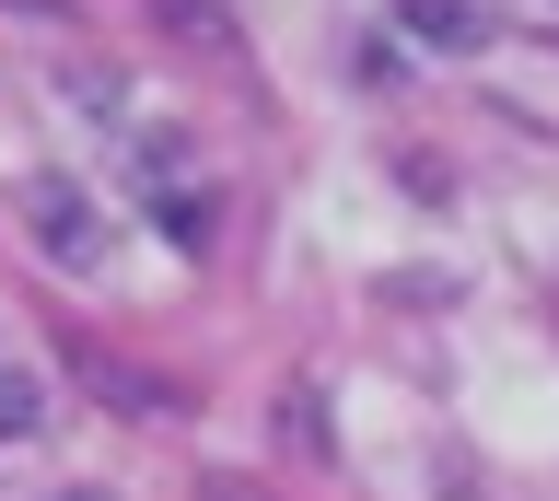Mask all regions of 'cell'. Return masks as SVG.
Returning <instances> with one entry per match:
<instances>
[{
  "label": "cell",
  "instance_id": "6da1fadb",
  "mask_svg": "<svg viewBox=\"0 0 559 501\" xmlns=\"http://www.w3.org/2000/svg\"><path fill=\"white\" fill-rule=\"evenodd\" d=\"M35 246H47V257H70V269H94V257H105L94 199H82V187H35Z\"/></svg>",
  "mask_w": 559,
  "mask_h": 501
},
{
  "label": "cell",
  "instance_id": "7a4b0ae2",
  "mask_svg": "<svg viewBox=\"0 0 559 501\" xmlns=\"http://www.w3.org/2000/svg\"><path fill=\"white\" fill-rule=\"evenodd\" d=\"M396 24H408L431 59H466V47H478V12H466V0H396Z\"/></svg>",
  "mask_w": 559,
  "mask_h": 501
},
{
  "label": "cell",
  "instance_id": "3957f363",
  "mask_svg": "<svg viewBox=\"0 0 559 501\" xmlns=\"http://www.w3.org/2000/svg\"><path fill=\"white\" fill-rule=\"evenodd\" d=\"M117 164L140 187H187V129H117Z\"/></svg>",
  "mask_w": 559,
  "mask_h": 501
},
{
  "label": "cell",
  "instance_id": "277c9868",
  "mask_svg": "<svg viewBox=\"0 0 559 501\" xmlns=\"http://www.w3.org/2000/svg\"><path fill=\"white\" fill-rule=\"evenodd\" d=\"M152 24H164V36H187L199 59H222V47H234V24H222L210 0H152Z\"/></svg>",
  "mask_w": 559,
  "mask_h": 501
},
{
  "label": "cell",
  "instance_id": "5b68a950",
  "mask_svg": "<svg viewBox=\"0 0 559 501\" xmlns=\"http://www.w3.org/2000/svg\"><path fill=\"white\" fill-rule=\"evenodd\" d=\"M35 431H47V385L0 361V443H35Z\"/></svg>",
  "mask_w": 559,
  "mask_h": 501
},
{
  "label": "cell",
  "instance_id": "8992f818",
  "mask_svg": "<svg viewBox=\"0 0 559 501\" xmlns=\"http://www.w3.org/2000/svg\"><path fill=\"white\" fill-rule=\"evenodd\" d=\"M164 234H175V246H187V257L210 246V199H199V187H175V199H164Z\"/></svg>",
  "mask_w": 559,
  "mask_h": 501
},
{
  "label": "cell",
  "instance_id": "52a82bcc",
  "mask_svg": "<svg viewBox=\"0 0 559 501\" xmlns=\"http://www.w3.org/2000/svg\"><path fill=\"white\" fill-rule=\"evenodd\" d=\"M280 431H292V443H304V455H326V431H314V396H304V385L280 396Z\"/></svg>",
  "mask_w": 559,
  "mask_h": 501
},
{
  "label": "cell",
  "instance_id": "ba28073f",
  "mask_svg": "<svg viewBox=\"0 0 559 501\" xmlns=\"http://www.w3.org/2000/svg\"><path fill=\"white\" fill-rule=\"evenodd\" d=\"M47 501H117V490H47Z\"/></svg>",
  "mask_w": 559,
  "mask_h": 501
}]
</instances>
